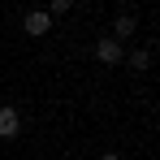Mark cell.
Segmentation results:
<instances>
[{
  "label": "cell",
  "instance_id": "obj_1",
  "mask_svg": "<svg viewBox=\"0 0 160 160\" xmlns=\"http://www.w3.org/2000/svg\"><path fill=\"white\" fill-rule=\"evenodd\" d=\"M95 61H100V65H121V61H126V48L108 35V39H100V43H95Z\"/></svg>",
  "mask_w": 160,
  "mask_h": 160
},
{
  "label": "cell",
  "instance_id": "obj_2",
  "mask_svg": "<svg viewBox=\"0 0 160 160\" xmlns=\"http://www.w3.org/2000/svg\"><path fill=\"white\" fill-rule=\"evenodd\" d=\"M18 134H22V112L13 104H4L0 108V138H18Z\"/></svg>",
  "mask_w": 160,
  "mask_h": 160
},
{
  "label": "cell",
  "instance_id": "obj_3",
  "mask_svg": "<svg viewBox=\"0 0 160 160\" xmlns=\"http://www.w3.org/2000/svg\"><path fill=\"white\" fill-rule=\"evenodd\" d=\"M22 26H26V35H48V30H52V18H48L43 9H30L26 18H22Z\"/></svg>",
  "mask_w": 160,
  "mask_h": 160
},
{
  "label": "cell",
  "instance_id": "obj_4",
  "mask_svg": "<svg viewBox=\"0 0 160 160\" xmlns=\"http://www.w3.org/2000/svg\"><path fill=\"white\" fill-rule=\"evenodd\" d=\"M126 35H134V13H117V22H112V39L121 43Z\"/></svg>",
  "mask_w": 160,
  "mask_h": 160
},
{
  "label": "cell",
  "instance_id": "obj_5",
  "mask_svg": "<svg viewBox=\"0 0 160 160\" xmlns=\"http://www.w3.org/2000/svg\"><path fill=\"white\" fill-rule=\"evenodd\" d=\"M126 61H130V69H134V74H143V69L152 65V52H143V48H138V52H130Z\"/></svg>",
  "mask_w": 160,
  "mask_h": 160
},
{
  "label": "cell",
  "instance_id": "obj_6",
  "mask_svg": "<svg viewBox=\"0 0 160 160\" xmlns=\"http://www.w3.org/2000/svg\"><path fill=\"white\" fill-rule=\"evenodd\" d=\"M43 13H48V18H65V13H69V0H52Z\"/></svg>",
  "mask_w": 160,
  "mask_h": 160
},
{
  "label": "cell",
  "instance_id": "obj_7",
  "mask_svg": "<svg viewBox=\"0 0 160 160\" xmlns=\"http://www.w3.org/2000/svg\"><path fill=\"white\" fill-rule=\"evenodd\" d=\"M100 160H121V156H117V152H104V156H100Z\"/></svg>",
  "mask_w": 160,
  "mask_h": 160
}]
</instances>
